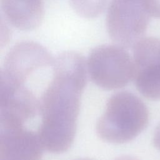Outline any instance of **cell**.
Wrapping results in <instances>:
<instances>
[{
  "label": "cell",
  "mask_w": 160,
  "mask_h": 160,
  "mask_svg": "<svg viewBox=\"0 0 160 160\" xmlns=\"http://www.w3.org/2000/svg\"><path fill=\"white\" fill-rule=\"evenodd\" d=\"M87 71L78 52L66 51L54 58L52 76L41 101L38 133L44 149L62 153L72 144Z\"/></svg>",
  "instance_id": "6da1fadb"
},
{
  "label": "cell",
  "mask_w": 160,
  "mask_h": 160,
  "mask_svg": "<svg viewBox=\"0 0 160 160\" xmlns=\"http://www.w3.org/2000/svg\"><path fill=\"white\" fill-rule=\"evenodd\" d=\"M149 111L144 102L124 91L112 95L96 126L98 136L112 144H123L137 137L147 127Z\"/></svg>",
  "instance_id": "7a4b0ae2"
},
{
  "label": "cell",
  "mask_w": 160,
  "mask_h": 160,
  "mask_svg": "<svg viewBox=\"0 0 160 160\" xmlns=\"http://www.w3.org/2000/svg\"><path fill=\"white\" fill-rule=\"evenodd\" d=\"M87 69L91 81L106 90L126 86L133 80L134 65L132 57L118 45H102L91 52Z\"/></svg>",
  "instance_id": "3957f363"
},
{
  "label": "cell",
  "mask_w": 160,
  "mask_h": 160,
  "mask_svg": "<svg viewBox=\"0 0 160 160\" xmlns=\"http://www.w3.org/2000/svg\"><path fill=\"white\" fill-rule=\"evenodd\" d=\"M150 17L144 0H111L106 17L108 34L116 45L132 48L143 38Z\"/></svg>",
  "instance_id": "277c9868"
},
{
  "label": "cell",
  "mask_w": 160,
  "mask_h": 160,
  "mask_svg": "<svg viewBox=\"0 0 160 160\" xmlns=\"http://www.w3.org/2000/svg\"><path fill=\"white\" fill-rule=\"evenodd\" d=\"M132 48L137 89L148 99L160 100V39L143 37Z\"/></svg>",
  "instance_id": "5b68a950"
},
{
  "label": "cell",
  "mask_w": 160,
  "mask_h": 160,
  "mask_svg": "<svg viewBox=\"0 0 160 160\" xmlns=\"http://www.w3.org/2000/svg\"><path fill=\"white\" fill-rule=\"evenodd\" d=\"M43 149L36 131L0 128V160H41Z\"/></svg>",
  "instance_id": "8992f818"
},
{
  "label": "cell",
  "mask_w": 160,
  "mask_h": 160,
  "mask_svg": "<svg viewBox=\"0 0 160 160\" xmlns=\"http://www.w3.org/2000/svg\"><path fill=\"white\" fill-rule=\"evenodd\" d=\"M1 7L8 22L20 30L37 28L44 17L42 0H1Z\"/></svg>",
  "instance_id": "52a82bcc"
},
{
  "label": "cell",
  "mask_w": 160,
  "mask_h": 160,
  "mask_svg": "<svg viewBox=\"0 0 160 160\" xmlns=\"http://www.w3.org/2000/svg\"><path fill=\"white\" fill-rule=\"evenodd\" d=\"M70 2L78 14L85 18H94L103 12L107 0H70Z\"/></svg>",
  "instance_id": "ba28073f"
},
{
  "label": "cell",
  "mask_w": 160,
  "mask_h": 160,
  "mask_svg": "<svg viewBox=\"0 0 160 160\" xmlns=\"http://www.w3.org/2000/svg\"><path fill=\"white\" fill-rule=\"evenodd\" d=\"M144 2L150 16L160 18V0H144Z\"/></svg>",
  "instance_id": "9c48e42d"
},
{
  "label": "cell",
  "mask_w": 160,
  "mask_h": 160,
  "mask_svg": "<svg viewBox=\"0 0 160 160\" xmlns=\"http://www.w3.org/2000/svg\"><path fill=\"white\" fill-rule=\"evenodd\" d=\"M153 145L160 151V123L156 127L153 135Z\"/></svg>",
  "instance_id": "30bf717a"
}]
</instances>
